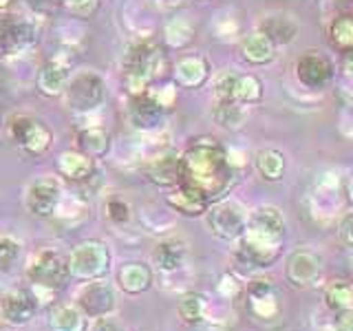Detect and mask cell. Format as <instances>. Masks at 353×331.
<instances>
[{
	"instance_id": "obj_1",
	"label": "cell",
	"mask_w": 353,
	"mask_h": 331,
	"mask_svg": "<svg viewBox=\"0 0 353 331\" xmlns=\"http://www.w3.org/2000/svg\"><path fill=\"white\" fill-rule=\"evenodd\" d=\"M236 174L228 150L214 137L192 141L179 157V185L201 194L208 203L223 199L236 183Z\"/></svg>"
},
{
	"instance_id": "obj_2",
	"label": "cell",
	"mask_w": 353,
	"mask_h": 331,
	"mask_svg": "<svg viewBox=\"0 0 353 331\" xmlns=\"http://www.w3.org/2000/svg\"><path fill=\"white\" fill-rule=\"evenodd\" d=\"M287 232L285 214L276 205H261L248 214L245 232L239 239L236 259L254 270H265L281 257Z\"/></svg>"
},
{
	"instance_id": "obj_3",
	"label": "cell",
	"mask_w": 353,
	"mask_h": 331,
	"mask_svg": "<svg viewBox=\"0 0 353 331\" xmlns=\"http://www.w3.org/2000/svg\"><path fill=\"white\" fill-rule=\"evenodd\" d=\"M64 102L75 113H93L102 108L106 102V82L104 77L95 71H80L77 75L69 77L64 88Z\"/></svg>"
},
{
	"instance_id": "obj_4",
	"label": "cell",
	"mask_w": 353,
	"mask_h": 331,
	"mask_svg": "<svg viewBox=\"0 0 353 331\" xmlns=\"http://www.w3.org/2000/svg\"><path fill=\"white\" fill-rule=\"evenodd\" d=\"M210 232L221 241H239L248 225V212L234 199H219L205 210Z\"/></svg>"
},
{
	"instance_id": "obj_5",
	"label": "cell",
	"mask_w": 353,
	"mask_h": 331,
	"mask_svg": "<svg viewBox=\"0 0 353 331\" xmlns=\"http://www.w3.org/2000/svg\"><path fill=\"white\" fill-rule=\"evenodd\" d=\"M9 137L29 157H40L53 143V132L42 121L27 115L9 119Z\"/></svg>"
},
{
	"instance_id": "obj_6",
	"label": "cell",
	"mask_w": 353,
	"mask_h": 331,
	"mask_svg": "<svg viewBox=\"0 0 353 331\" xmlns=\"http://www.w3.org/2000/svg\"><path fill=\"white\" fill-rule=\"evenodd\" d=\"M38 29L29 18L0 16V55H20L33 47Z\"/></svg>"
},
{
	"instance_id": "obj_7",
	"label": "cell",
	"mask_w": 353,
	"mask_h": 331,
	"mask_svg": "<svg viewBox=\"0 0 353 331\" xmlns=\"http://www.w3.org/2000/svg\"><path fill=\"white\" fill-rule=\"evenodd\" d=\"M323 259L312 250H296L290 254L285 265V279L296 290H309L323 279Z\"/></svg>"
},
{
	"instance_id": "obj_8",
	"label": "cell",
	"mask_w": 353,
	"mask_h": 331,
	"mask_svg": "<svg viewBox=\"0 0 353 331\" xmlns=\"http://www.w3.org/2000/svg\"><path fill=\"white\" fill-rule=\"evenodd\" d=\"M108 250L104 243L84 241L80 243L69 259V272L77 279H97L108 270Z\"/></svg>"
},
{
	"instance_id": "obj_9",
	"label": "cell",
	"mask_w": 353,
	"mask_h": 331,
	"mask_svg": "<svg viewBox=\"0 0 353 331\" xmlns=\"http://www.w3.org/2000/svg\"><path fill=\"white\" fill-rule=\"evenodd\" d=\"M29 279L44 290H62L66 279H69V261H64L55 252H40L33 263L29 265Z\"/></svg>"
},
{
	"instance_id": "obj_10",
	"label": "cell",
	"mask_w": 353,
	"mask_h": 331,
	"mask_svg": "<svg viewBox=\"0 0 353 331\" xmlns=\"http://www.w3.org/2000/svg\"><path fill=\"white\" fill-rule=\"evenodd\" d=\"M296 80L309 91H323L334 77V66L318 51H307L296 60Z\"/></svg>"
},
{
	"instance_id": "obj_11",
	"label": "cell",
	"mask_w": 353,
	"mask_h": 331,
	"mask_svg": "<svg viewBox=\"0 0 353 331\" xmlns=\"http://www.w3.org/2000/svg\"><path fill=\"white\" fill-rule=\"evenodd\" d=\"M248 309L259 320H274L281 314L279 290L270 279H254L248 285Z\"/></svg>"
},
{
	"instance_id": "obj_12",
	"label": "cell",
	"mask_w": 353,
	"mask_h": 331,
	"mask_svg": "<svg viewBox=\"0 0 353 331\" xmlns=\"http://www.w3.org/2000/svg\"><path fill=\"white\" fill-rule=\"evenodd\" d=\"M62 199V188L55 179H38L29 185L27 190V208L31 214L36 217H51L55 212V208L60 205Z\"/></svg>"
},
{
	"instance_id": "obj_13",
	"label": "cell",
	"mask_w": 353,
	"mask_h": 331,
	"mask_svg": "<svg viewBox=\"0 0 353 331\" xmlns=\"http://www.w3.org/2000/svg\"><path fill=\"white\" fill-rule=\"evenodd\" d=\"M0 312H3L5 320L11 325H27L33 320L38 312V303H36V296L31 292L25 290H16V292H9L3 296L0 301Z\"/></svg>"
},
{
	"instance_id": "obj_14",
	"label": "cell",
	"mask_w": 353,
	"mask_h": 331,
	"mask_svg": "<svg viewBox=\"0 0 353 331\" xmlns=\"http://www.w3.org/2000/svg\"><path fill=\"white\" fill-rule=\"evenodd\" d=\"M69 62H64L62 58H51L47 64L40 66L38 77H36V86L38 93L44 97H62L66 82H69Z\"/></svg>"
},
{
	"instance_id": "obj_15",
	"label": "cell",
	"mask_w": 353,
	"mask_h": 331,
	"mask_svg": "<svg viewBox=\"0 0 353 331\" xmlns=\"http://www.w3.org/2000/svg\"><path fill=\"white\" fill-rule=\"evenodd\" d=\"M179 152H174L172 148H165L157 152L148 161L146 174L152 183H157L161 188H174L179 185Z\"/></svg>"
},
{
	"instance_id": "obj_16",
	"label": "cell",
	"mask_w": 353,
	"mask_h": 331,
	"mask_svg": "<svg viewBox=\"0 0 353 331\" xmlns=\"http://www.w3.org/2000/svg\"><path fill=\"white\" fill-rule=\"evenodd\" d=\"M165 110L159 106L157 99L152 97V93H143L137 97H130V106H128V119L130 124L139 128V130H152L159 126V121L163 119Z\"/></svg>"
},
{
	"instance_id": "obj_17",
	"label": "cell",
	"mask_w": 353,
	"mask_h": 331,
	"mask_svg": "<svg viewBox=\"0 0 353 331\" xmlns=\"http://www.w3.org/2000/svg\"><path fill=\"white\" fill-rule=\"evenodd\" d=\"M77 307L82 309L86 316L93 318H104L106 314L113 312L115 307V296L113 290L104 283H91L86 285L80 298H77Z\"/></svg>"
},
{
	"instance_id": "obj_18",
	"label": "cell",
	"mask_w": 353,
	"mask_h": 331,
	"mask_svg": "<svg viewBox=\"0 0 353 331\" xmlns=\"http://www.w3.org/2000/svg\"><path fill=\"white\" fill-rule=\"evenodd\" d=\"M124 69L141 71V73H146L150 80H154L163 69V55L154 44H148V42L135 44V47H130L126 53Z\"/></svg>"
},
{
	"instance_id": "obj_19",
	"label": "cell",
	"mask_w": 353,
	"mask_h": 331,
	"mask_svg": "<svg viewBox=\"0 0 353 331\" xmlns=\"http://www.w3.org/2000/svg\"><path fill=\"white\" fill-rule=\"evenodd\" d=\"M259 31L274 42V47H287L298 36V22L287 14H270L261 20Z\"/></svg>"
},
{
	"instance_id": "obj_20",
	"label": "cell",
	"mask_w": 353,
	"mask_h": 331,
	"mask_svg": "<svg viewBox=\"0 0 353 331\" xmlns=\"http://www.w3.org/2000/svg\"><path fill=\"white\" fill-rule=\"evenodd\" d=\"M58 172L69 181H84L95 172V159H91L82 150H66L58 157Z\"/></svg>"
},
{
	"instance_id": "obj_21",
	"label": "cell",
	"mask_w": 353,
	"mask_h": 331,
	"mask_svg": "<svg viewBox=\"0 0 353 331\" xmlns=\"http://www.w3.org/2000/svg\"><path fill=\"white\" fill-rule=\"evenodd\" d=\"M241 58L254 66L270 64L276 58V47L265 33L254 31L241 40Z\"/></svg>"
},
{
	"instance_id": "obj_22",
	"label": "cell",
	"mask_w": 353,
	"mask_h": 331,
	"mask_svg": "<svg viewBox=\"0 0 353 331\" xmlns=\"http://www.w3.org/2000/svg\"><path fill=\"white\" fill-rule=\"evenodd\" d=\"M210 75L208 60L199 58V55H188L181 58L174 66V80L183 88H199Z\"/></svg>"
},
{
	"instance_id": "obj_23",
	"label": "cell",
	"mask_w": 353,
	"mask_h": 331,
	"mask_svg": "<svg viewBox=\"0 0 353 331\" xmlns=\"http://www.w3.org/2000/svg\"><path fill=\"white\" fill-rule=\"evenodd\" d=\"M165 201H168V205L172 210H176V212L183 217H201V214H205V210L210 205L201 194L188 190L183 185H176V190L170 192Z\"/></svg>"
},
{
	"instance_id": "obj_24",
	"label": "cell",
	"mask_w": 353,
	"mask_h": 331,
	"mask_svg": "<svg viewBox=\"0 0 353 331\" xmlns=\"http://www.w3.org/2000/svg\"><path fill=\"white\" fill-rule=\"evenodd\" d=\"M188 248L181 239H165L154 250V263L163 272H174L185 263Z\"/></svg>"
},
{
	"instance_id": "obj_25",
	"label": "cell",
	"mask_w": 353,
	"mask_h": 331,
	"mask_svg": "<svg viewBox=\"0 0 353 331\" xmlns=\"http://www.w3.org/2000/svg\"><path fill=\"white\" fill-rule=\"evenodd\" d=\"M77 146L91 159L104 157L110 148V137L102 126H86L77 132Z\"/></svg>"
},
{
	"instance_id": "obj_26",
	"label": "cell",
	"mask_w": 353,
	"mask_h": 331,
	"mask_svg": "<svg viewBox=\"0 0 353 331\" xmlns=\"http://www.w3.org/2000/svg\"><path fill=\"white\" fill-rule=\"evenodd\" d=\"M212 117L219 126L228 130H241L248 121V108L239 102H216L212 108Z\"/></svg>"
},
{
	"instance_id": "obj_27",
	"label": "cell",
	"mask_w": 353,
	"mask_h": 331,
	"mask_svg": "<svg viewBox=\"0 0 353 331\" xmlns=\"http://www.w3.org/2000/svg\"><path fill=\"white\" fill-rule=\"evenodd\" d=\"M119 285L128 294H139L150 287V270L143 263H126L119 270Z\"/></svg>"
},
{
	"instance_id": "obj_28",
	"label": "cell",
	"mask_w": 353,
	"mask_h": 331,
	"mask_svg": "<svg viewBox=\"0 0 353 331\" xmlns=\"http://www.w3.org/2000/svg\"><path fill=\"white\" fill-rule=\"evenodd\" d=\"M256 170L265 181H281L285 174V154L276 148H265L256 154Z\"/></svg>"
},
{
	"instance_id": "obj_29",
	"label": "cell",
	"mask_w": 353,
	"mask_h": 331,
	"mask_svg": "<svg viewBox=\"0 0 353 331\" xmlns=\"http://www.w3.org/2000/svg\"><path fill=\"white\" fill-rule=\"evenodd\" d=\"M325 305L331 312H342V309H353V285L345 281H334L325 287Z\"/></svg>"
},
{
	"instance_id": "obj_30",
	"label": "cell",
	"mask_w": 353,
	"mask_h": 331,
	"mask_svg": "<svg viewBox=\"0 0 353 331\" xmlns=\"http://www.w3.org/2000/svg\"><path fill=\"white\" fill-rule=\"evenodd\" d=\"M163 38L170 49H183L192 42L194 27L185 18H172L163 29Z\"/></svg>"
},
{
	"instance_id": "obj_31",
	"label": "cell",
	"mask_w": 353,
	"mask_h": 331,
	"mask_svg": "<svg viewBox=\"0 0 353 331\" xmlns=\"http://www.w3.org/2000/svg\"><path fill=\"white\" fill-rule=\"evenodd\" d=\"M234 99L243 106H250V104H256L263 99V84L256 75L245 73L241 75L239 73V82H236V93Z\"/></svg>"
},
{
	"instance_id": "obj_32",
	"label": "cell",
	"mask_w": 353,
	"mask_h": 331,
	"mask_svg": "<svg viewBox=\"0 0 353 331\" xmlns=\"http://www.w3.org/2000/svg\"><path fill=\"white\" fill-rule=\"evenodd\" d=\"M329 38H331V44L338 47L340 51L351 49L353 47V14H342L331 22Z\"/></svg>"
},
{
	"instance_id": "obj_33",
	"label": "cell",
	"mask_w": 353,
	"mask_h": 331,
	"mask_svg": "<svg viewBox=\"0 0 353 331\" xmlns=\"http://www.w3.org/2000/svg\"><path fill=\"white\" fill-rule=\"evenodd\" d=\"M205 309H208V303H205V298L201 294H185L179 301L176 312H179L183 323L194 325V323H199V320H203Z\"/></svg>"
},
{
	"instance_id": "obj_34",
	"label": "cell",
	"mask_w": 353,
	"mask_h": 331,
	"mask_svg": "<svg viewBox=\"0 0 353 331\" xmlns=\"http://www.w3.org/2000/svg\"><path fill=\"white\" fill-rule=\"evenodd\" d=\"M236 82H239V73L234 71H223L214 77L212 84V93L216 102H236L234 93H236Z\"/></svg>"
},
{
	"instance_id": "obj_35",
	"label": "cell",
	"mask_w": 353,
	"mask_h": 331,
	"mask_svg": "<svg viewBox=\"0 0 353 331\" xmlns=\"http://www.w3.org/2000/svg\"><path fill=\"white\" fill-rule=\"evenodd\" d=\"M53 329L55 331H82L84 329V318L77 309L64 307L53 316Z\"/></svg>"
},
{
	"instance_id": "obj_36",
	"label": "cell",
	"mask_w": 353,
	"mask_h": 331,
	"mask_svg": "<svg viewBox=\"0 0 353 331\" xmlns=\"http://www.w3.org/2000/svg\"><path fill=\"white\" fill-rule=\"evenodd\" d=\"M20 257V243L11 237H0V272H9Z\"/></svg>"
},
{
	"instance_id": "obj_37",
	"label": "cell",
	"mask_w": 353,
	"mask_h": 331,
	"mask_svg": "<svg viewBox=\"0 0 353 331\" xmlns=\"http://www.w3.org/2000/svg\"><path fill=\"white\" fill-rule=\"evenodd\" d=\"M106 217L113 221L115 225H126L132 219L130 205L121 197H110L106 201Z\"/></svg>"
},
{
	"instance_id": "obj_38",
	"label": "cell",
	"mask_w": 353,
	"mask_h": 331,
	"mask_svg": "<svg viewBox=\"0 0 353 331\" xmlns=\"http://www.w3.org/2000/svg\"><path fill=\"white\" fill-rule=\"evenodd\" d=\"M62 7L77 18H91L99 7V0H62Z\"/></svg>"
},
{
	"instance_id": "obj_39",
	"label": "cell",
	"mask_w": 353,
	"mask_h": 331,
	"mask_svg": "<svg viewBox=\"0 0 353 331\" xmlns=\"http://www.w3.org/2000/svg\"><path fill=\"white\" fill-rule=\"evenodd\" d=\"M338 239L345 248L353 250V210L345 212L338 221Z\"/></svg>"
},
{
	"instance_id": "obj_40",
	"label": "cell",
	"mask_w": 353,
	"mask_h": 331,
	"mask_svg": "<svg viewBox=\"0 0 353 331\" xmlns=\"http://www.w3.org/2000/svg\"><path fill=\"white\" fill-rule=\"evenodd\" d=\"M152 97L157 99L163 110H168L176 102V88H174V84H165L159 88V91H152Z\"/></svg>"
},
{
	"instance_id": "obj_41",
	"label": "cell",
	"mask_w": 353,
	"mask_h": 331,
	"mask_svg": "<svg viewBox=\"0 0 353 331\" xmlns=\"http://www.w3.org/2000/svg\"><path fill=\"white\" fill-rule=\"evenodd\" d=\"M334 331H353V309L334 312Z\"/></svg>"
},
{
	"instance_id": "obj_42",
	"label": "cell",
	"mask_w": 353,
	"mask_h": 331,
	"mask_svg": "<svg viewBox=\"0 0 353 331\" xmlns=\"http://www.w3.org/2000/svg\"><path fill=\"white\" fill-rule=\"evenodd\" d=\"M340 71L345 73L347 77H353V47L340 51Z\"/></svg>"
},
{
	"instance_id": "obj_43",
	"label": "cell",
	"mask_w": 353,
	"mask_h": 331,
	"mask_svg": "<svg viewBox=\"0 0 353 331\" xmlns=\"http://www.w3.org/2000/svg\"><path fill=\"white\" fill-rule=\"evenodd\" d=\"M93 331H121V327L117 323H113V320H106V318H99Z\"/></svg>"
},
{
	"instance_id": "obj_44",
	"label": "cell",
	"mask_w": 353,
	"mask_h": 331,
	"mask_svg": "<svg viewBox=\"0 0 353 331\" xmlns=\"http://www.w3.org/2000/svg\"><path fill=\"white\" fill-rule=\"evenodd\" d=\"M347 197H349V201L353 203V174H351V179L347 183Z\"/></svg>"
},
{
	"instance_id": "obj_45",
	"label": "cell",
	"mask_w": 353,
	"mask_h": 331,
	"mask_svg": "<svg viewBox=\"0 0 353 331\" xmlns=\"http://www.w3.org/2000/svg\"><path fill=\"white\" fill-rule=\"evenodd\" d=\"M345 99H347V104L353 108V93H347V95H345Z\"/></svg>"
},
{
	"instance_id": "obj_46",
	"label": "cell",
	"mask_w": 353,
	"mask_h": 331,
	"mask_svg": "<svg viewBox=\"0 0 353 331\" xmlns=\"http://www.w3.org/2000/svg\"><path fill=\"white\" fill-rule=\"evenodd\" d=\"M7 3H9V0H0V7H5Z\"/></svg>"
},
{
	"instance_id": "obj_47",
	"label": "cell",
	"mask_w": 353,
	"mask_h": 331,
	"mask_svg": "<svg viewBox=\"0 0 353 331\" xmlns=\"http://www.w3.org/2000/svg\"><path fill=\"white\" fill-rule=\"evenodd\" d=\"M349 3H353V0H349Z\"/></svg>"
},
{
	"instance_id": "obj_48",
	"label": "cell",
	"mask_w": 353,
	"mask_h": 331,
	"mask_svg": "<svg viewBox=\"0 0 353 331\" xmlns=\"http://www.w3.org/2000/svg\"><path fill=\"white\" fill-rule=\"evenodd\" d=\"M0 58H3V55H0Z\"/></svg>"
}]
</instances>
